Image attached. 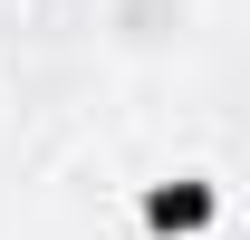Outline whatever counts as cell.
I'll return each instance as SVG.
<instances>
[{
	"instance_id": "6da1fadb",
	"label": "cell",
	"mask_w": 250,
	"mask_h": 240,
	"mask_svg": "<svg viewBox=\"0 0 250 240\" xmlns=\"http://www.w3.org/2000/svg\"><path fill=\"white\" fill-rule=\"evenodd\" d=\"M106 29H116V48H135V58H164V48L192 39V0H106Z\"/></svg>"
}]
</instances>
